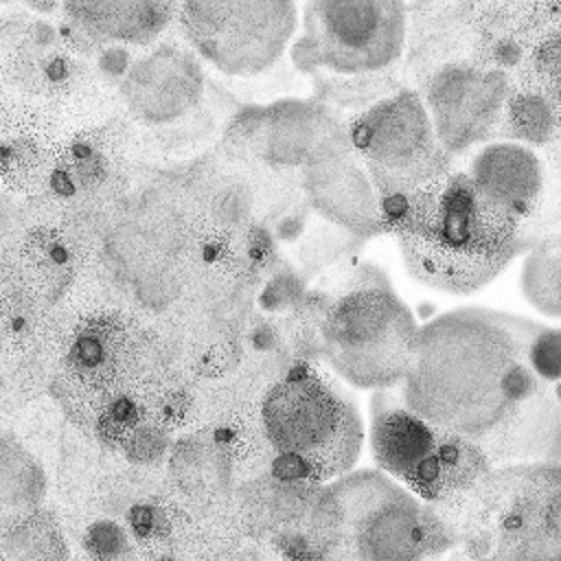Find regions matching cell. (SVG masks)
Returning <instances> with one entry per match:
<instances>
[{
	"label": "cell",
	"instance_id": "6da1fadb",
	"mask_svg": "<svg viewBox=\"0 0 561 561\" xmlns=\"http://www.w3.org/2000/svg\"><path fill=\"white\" fill-rule=\"evenodd\" d=\"M559 333L486 309L445 313L416 331L401 397L469 436L489 465H559Z\"/></svg>",
	"mask_w": 561,
	"mask_h": 561
},
{
	"label": "cell",
	"instance_id": "7a4b0ae2",
	"mask_svg": "<svg viewBox=\"0 0 561 561\" xmlns=\"http://www.w3.org/2000/svg\"><path fill=\"white\" fill-rule=\"evenodd\" d=\"M379 226L390 230L410 276L471 294L491 283L524 248V224L489 199L465 171H449L405 197L379 199Z\"/></svg>",
	"mask_w": 561,
	"mask_h": 561
},
{
	"label": "cell",
	"instance_id": "3957f363",
	"mask_svg": "<svg viewBox=\"0 0 561 561\" xmlns=\"http://www.w3.org/2000/svg\"><path fill=\"white\" fill-rule=\"evenodd\" d=\"M316 561H440L454 533L436 508L379 471L337 478L316 502Z\"/></svg>",
	"mask_w": 561,
	"mask_h": 561
},
{
	"label": "cell",
	"instance_id": "277c9868",
	"mask_svg": "<svg viewBox=\"0 0 561 561\" xmlns=\"http://www.w3.org/2000/svg\"><path fill=\"white\" fill-rule=\"evenodd\" d=\"M559 465H508L484 473L445 519L471 557L561 552Z\"/></svg>",
	"mask_w": 561,
	"mask_h": 561
},
{
	"label": "cell",
	"instance_id": "5b68a950",
	"mask_svg": "<svg viewBox=\"0 0 561 561\" xmlns=\"http://www.w3.org/2000/svg\"><path fill=\"white\" fill-rule=\"evenodd\" d=\"M370 414L375 462L436 511H451L491 471L476 440L410 410L399 383L375 392Z\"/></svg>",
	"mask_w": 561,
	"mask_h": 561
},
{
	"label": "cell",
	"instance_id": "8992f818",
	"mask_svg": "<svg viewBox=\"0 0 561 561\" xmlns=\"http://www.w3.org/2000/svg\"><path fill=\"white\" fill-rule=\"evenodd\" d=\"M261 421L272 447L316 482L346 476L364 440L351 394L307 366L289 370L267 390Z\"/></svg>",
	"mask_w": 561,
	"mask_h": 561
},
{
	"label": "cell",
	"instance_id": "52a82bcc",
	"mask_svg": "<svg viewBox=\"0 0 561 561\" xmlns=\"http://www.w3.org/2000/svg\"><path fill=\"white\" fill-rule=\"evenodd\" d=\"M320 353L357 388H390L405 377L416 324L383 278L353 283L331 300L320 324Z\"/></svg>",
	"mask_w": 561,
	"mask_h": 561
},
{
	"label": "cell",
	"instance_id": "ba28073f",
	"mask_svg": "<svg viewBox=\"0 0 561 561\" xmlns=\"http://www.w3.org/2000/svg\"><path fill=\"white\" fill-rule=\"evenodd\" d=\"M351 151L364 162L377 199L405 197L451 171L419 92L399 88L346 125Z\"/></svg>",
	"mask_w": 561,
	"mask_h": 561
},
{
	"label": "cell",
	"instance_id": "9c48e42d",
	"mask_svg": "<svg viewBox=\"0 0 561 561\" xmlns=\"http://www.w3.org/2000/svg\"><path fill=\"white\" fill-rule=\"evenodd\" d=\"M405 42V4L392 0H316L305 7V37L296 46L302 72L362 77L390 68Z\"/></svg>",
	"mask_w": 561,
	"mask_h": 561
},
{
	"label": "cell",
	"instance_id": "30bf717a",
	"mask_svg": "<svg viewBox=\"0 0 561 561\" xmlns=\"http://www.w3.org/2000/svg\"><path fill=\"white\" fill-rule=\"evenodd\" d=\"M153 359L147 335L121 313H92L75 329L66 366L79 386L103 397L101 430L107 438L129 440L142 430L136 383Z\"/></svg>",
	"mask_w": 561,
	"mask_h": 561
},
{
	"label": "cell",
	"instance_id": "8fae6325",
	"mask_svg": "<svg viewBox=\"0 0 561 561\" xmlns=\"http://www.w3.org/2000/svg\"><path fill=\"white\" fill-rule=\"evenodd\" d=\"M180 24L191 44L228 75H254L274 64L294 33L291 2H188Z\"/></svg>",
	"mask_w": 561,
	"mask_h": 561
},
{
	"label": "cell",
	"instance_id": "7c38bea8",
	"mask_svg": "<svg viewBox=\"0 0 561 561\" xmlns=\"http://www.w3.org/2000/svg\"><path fill=\"white\" fill-rule=\"evenodd\" d=\"M416 81L436 140L449 158L497 136L508 75L449 57L416 72Z\"/></svg>",
	"mask_w": 561,
	"mask_h": 561
},
{
	"label": "cell",
	"instance_id": "4fadbf2b",
	"mask_svg": "<svg viewBox=\"0 0 561 561\" xmlns=\"http://www.w3.org/2000/svg\"><path fill=\"white\" fill-rule=\"evenodd\" d=\"M252 125L250 153L272 164L313 167L348 151L346 131L318 103H276Z\"/></svg>",
	"mask_w": 561,
	"mask_h": 561
},
{
	"label": "cell",
	"instance_id": "5bb4252c",
	"mask_svg": "<svg viewBox=\"0 0 561 561\" xmlns=\"http://www.w3.org/2000/svg\"><path fill=\"white\" fill-rule=\"evenodd\" d=\"M123 94L138 118L147 123H171L197 103L202 72L188 50L167 44L127 70Z\"/></svg>",
	"mask_w": 561,
	"mask_h": 561
},
{
	"label": "cell",
	"instance_id": "9a60e30c",
	"mask_svg": "<svg viewBox=\"0 0 561 561\" xmlns=\"http://www.w3.org/2000/svg\"><path fill=\"white\" fill-rule=\"evenodd\" d=\"M467 175L489 199L513 213L522 224L539 208L543 167L526 145L508 140L484 145L469 162Z\"/></svg>",
	"mask_w": 561,
	"mask_h": 561
},
{
	"label": "cell",
	"instance_id": "2e32d148",
	"mask_svg": "<svg viewBox=\"0 0 561 561\" xmlns=\"http://www.w3.org/2000/svg\"><path fill=\"white\" fill-rule=\"evenodd\" d=\"M64 13L94 37L145 44L178 11L171 2H66Z\"/></svg>",
	"mask_w": 561,
	"mask_h": 561
},
{
	"label": "cell",
	"instance_id": "e0dca14e",
	"mask_svg": "<svg viewBox=\"0 0 561 561\" xmlns=\"http://www.w3.org/2000/svg\"><path fill=\"white\" fill-rule=\"evenodd\" d=\"M114 138L103 131L77 136L48 173L50 188L59 197H79L101 188L114 167Z\"/></svg>",
	"mask_w": 561,
	"mask_h": 561
},
{
	"label": "cell",
	"instance_id": "ac0fdd59",
	"mask_svg": "<svg viewBox=\"0 0 561 561\" xmlns=\"http://www.w3.org/2000/svg\"><path fill=\"white\" fill-rule=\"evenodd\" d=\"M557 127H559V99L522 88V85H511L500 125H497V136H504L511 140H522L526 145H548L550 140L557 138Z\"/></svg>",
	"mask_w": 561,
	"mask_h": 561
},
{
	"label": "cell",
	"instance_id": "d6986e66",
	"mask_svg": "<svg viewBox=\"0 0 561 561\" xmlns=\"http://www.w3.org/2000/svg\"><path fill=\"white\" fill-rule=\"evenodd\" d=\"M22 261L37 289L57 298L75 276V252L70 243L50 228H35L22 243Z\"/></svg>",
	"mask_w": 561,
	"mask_h": 561
},
{
	"label": "cell",
	"instance_id": "ffe728a7",
	"mask_svg": "<svg viewBox=\"0 0 561 561\" xmlns=\"http://www.w3.org/2000/svg\"><path fill=\"white\" fill-rule=\"evenodd\" d=\"M559 239L550 237L535 245L522 267V291L530 305L550 318H559Z\"/></svg>",
	"mask_w": 561,
	"mask_h": 561
},
{
	"label": "cell",
	"instance_id": "44dd1931",
	"mask_svg": "<svg viewBox=\"0 0 561 561\" xmlns=\"http://www.w3.org/2000/svg\"><path fill=\"white\" fill-rule=\"evenodd\" d=\"M44 493V476L37 462L13 443H0V504L28 508Z\"/></svg>",
	"mask_w": 561,
	"mask_h": 561
},
{
	"label": "cell",
	"instance_id": "7402d4cb",
	"mask_svg": "<svg viewBox=\"0 0 561 561\" xmlns=\"http://www.w3.org/2000/svg\"><path fill=\"white\" fill-rule=\"evenodd\" d=\"M53 164L42 140L33 136H13L0 142V175L18 191L37 186Z\"/></svg>",
	"mask_w": 561,
	"mask_h": 561
},
{
	"label": "cell",
	"instance_id": "603a6c76",
	"mask_svg": "<svg viewBox=\"0 0 561 561\" xmlns=\"http://www.w3.org/2000/svg\"><path fill=\"white\" fill-rule=\"evenodd\" d=\"M90 546L105 559H112L114 554H121L123 552V543H125V537L123 533L114 526V524H99L92 528L90 533Z\"/></svg>",
	"mask_w": 561,
	"mask_h": 561
},
{
	"label": "cell",
	"instance_id": "cb8c5ba5",
	"mask_svg": "<svg viewBox=\"0 0 561 561\" xmlns=\"http://www.w3.org/2000/svg\"><path fill=\"white\" fill-rule=\"evenodd\" d=\"M449 561H561V552H497L471 557L458 548Z\"/></svg>",
	"mask_w": 561,
	"mask_h": 561
},
{
	"label": "cell",
	"instance_id": "d4e9b609",
	"mask_svg": "<svg viewBox=\"0 0 561 561\" xmlns=\"http://www.w3.org/2000/svg\"><path fill=\"white\" fill-rule=\"evenodd\" d=\"M15 210L7 199H0V239L13 230Z\"/></svg>",
	"mask_w": 561,
	"mask_h": 561
}]
</instances>
